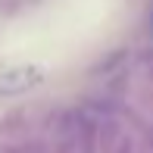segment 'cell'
Returning a JSON list of instances; mask_svg holds the SVG:
<instances>
[{
	"label": "cell",
	"mask_w": 153,
	"mask_h": 153,
	"mask_svg": "<svg viewBox=\"0 0 153 153\" xmlns=\"http://www.w3.org/2000/svg\"><path fill=\"white\" fill-rule=\"evenodd\" d=\"M150 28H153V13H150Z\"/></svg>",
	"instance_id": "obj_2"
},
{
	"label": "cell",
	"mask_w": 153,
	"mask_h": 153,
	"mask_svg": "<svg viewBox=\"0 0 153 153\" xmlns=\"http://www.w3.org/2000/svg\"><path fill=\"white\" fill-rule=\"evenodd\" d=\"M44 81V69L41 66H16L0 72V97H13V94H25L31 88H38Z\"/></svg>",
	"instance_id": "obj_1"
}]
</instances>
